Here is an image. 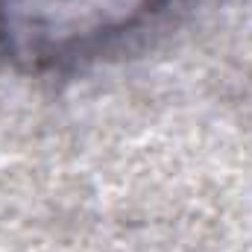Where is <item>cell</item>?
Here are the masks:
<instances>
[{"instance_id": "1", "label": "cell", "mask_w": 252, "mask_h": 252, "mask_svg": "<svg viewBox=\"0 0 252 252\" xmlns=\"http://www.w3.org/2000/svg\"><path fill=\"white\" fill-rule=\"evenodd\" d=\"M156 0H0V41L30 67L76 59L135 27Z\"/></svg>"}]
</instances>
